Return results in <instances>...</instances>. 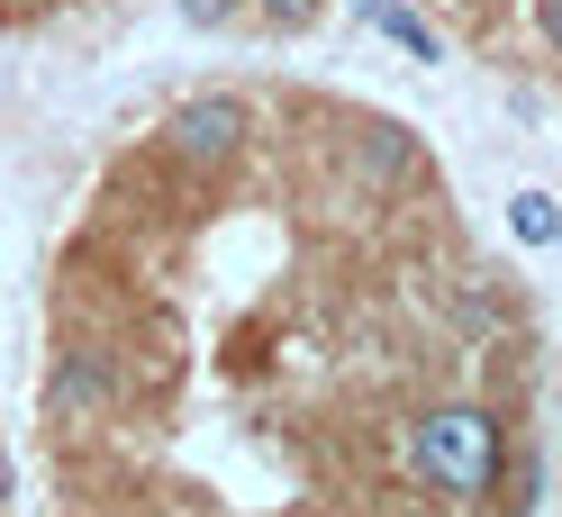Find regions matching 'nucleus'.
<instances>
[{
    "mask_svg": "<svg viewBox=\"0 0 562 517\" xmlns=\"http://www.w3.org/2000/svg\"><path fill=\"white\" fill-rule=\"evenodd\" d=\"M408 472L436 499H490L508 472V427L490 400H436L408 418Z\"/></svg>",
    "mask_w": 562,
    "mask_h": 517,
    "instance_id": "1",
    "label": "nucleus"
},
{
    "mask_svg": "<svg viewBox=\"0 0 562 517\" xmlns=\"http://www.w3.org/2000/svg\"><path fill=\"white\" fill-rule=\"evenodd\" d=\"M119 355H110V345H64V355H55V372H46V418L55 427H100V418H110V408H119Z\"/></svg>",
    "mask_w": 562,
    "mask_h": 517,
    "instance_id": "3",
    "label": "nucleus"
},
{
    "mask_svg": "<svg viewBox=\"0 0 562 517\" xmlns=\"http://www.w3.org/2000/svg\"><path fill=\"white\" fill-rule=\"evenodd\" d=\"M372 27H381V37H391V46H408L417 64H445V46H436V27L417 19V10H400V0H381V10H372Z\"/></svg>",
    "mask_w": 562,
    "mask_h": 517,
    "instance_id": "6",
    "label": "nucleus"
},
{
    "mask_svg": "<svg viewBox=\"0 0 562 517\" xmlns=\"http://www.w3.org/2000/svg\"><path fill=\"white\" fill-rule=\"evenodd\" d=\"M508 236L517 246H562V200L553 191H517L508 200Z\"/></svg>",
    "mask_w": 562,
    "mask_h": 517,
    "instance_id": "5",
    "label": "nucleus"
},
{
    "mask_svg": "<svg viewBox=\"0 0 562 517\" xmlns=\"http://www.w3.org/2000/svg\"><path fill=\"white\" fill-rule=\"evenodd\" d=\"M255 10H263L272 27H308V19H318V10H327V0H255Z\"/></svg>",
    "mask_w": 562,
    "mask_h": 517,
    "instance_id": "7",
    "label": "nucleus"
},
{
    "mask_svg": "<svg viewBox=\"0 0 562 517\" xmlns=\"http://www.w3.org/2000/svg\"><path fill=\"white\" fill-rule=\"evenodd\" d=\"M536 37H544V46L562 55V0H536Z\"/></svg>",
    "mask_w": 562,
    "mask_h": 517,
    "instance_id": "9",
    "label": "nucleus"
},
{
    "mask_svg": "<svg viewBox=\"0 0 562 517\" xmlns=\"http://www.w3.org/2000/svg\"><path fill=\"white\" fill-rule=\"evenodd\" d=\"M172 10H182L191 27H227V19L245 10V0H172Z\"/></svg>",
    "mask_w": 562,
    "mask_h": 517,
    "instance_id": "8",
    "label": "nucleus"
},
{
    "mask_svg": "<svg viewBox=\"0 0 562 517\" xmlns=\"http://www.w3.org/2000/svg\"><path fill=\"white\" fill-rule=\"evenodd\" d=\"M10 491H19V472H10V454H0V508H10Z\"/></svg>",
    "mask_w": 562,
    "mask_h": 517,
    "instance_id": "10",
    "label": "nucleus"
},
{
    "mask_svg": "<svg viewBox=\"0 0 562 517\" xmlns=\"http://www.w3.org/2000/svg\"><path fill=\"white\" fill-rule=\"evenodd\" d=\"M417 164H427V155H417V136H408V127H391V119H372V127L355 136V172H363L372 191L417 182Z\"/></svg>",
    "mask_w": 562,
    "mask_h": 517,
    "instance_id": "4",
    "label": "nucleus"
},
{
    "mask_svg": "<svg viewBox=\"0 0 562 517\" xmlns=\"http://www.w3.org/2000/svg\"><path fill=\"white\" fill-rule=\"evenodd\" d=\"M245 136H255V110H245L236 91H191L182 110L164 119V155L191 164V172H227L245 155Z\"/></svg>",
    "mask_w": 562,
    "mask_h": 517,
    "instance_id": "2",
    "label": "nucleus"
}]
</instances>
